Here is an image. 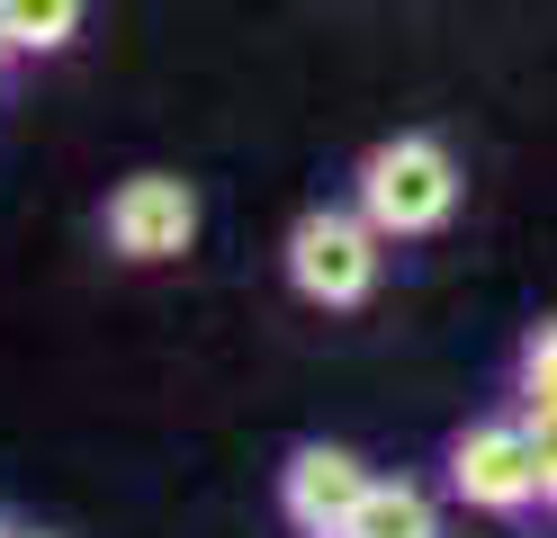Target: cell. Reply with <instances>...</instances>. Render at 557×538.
Returning <instances> with one entry per match:
<instances>
[{
	"mask_svg": "<svg viewBox=\"0 0 557 538\" xmlns=\"http://www.w3.org/2000/svg\"><path fill=\"white\" fill-rule=\"evenodd\" d=\"M360 207H369V225L387 242L441 234L449 215H459V162H449V143H432V135L377 143V153L360 162Z\"/></svg>",
	"mask_w": 557,
	"mask_h": 538,
	"instance_id": "1",
	"label": "cell"
},
{
	"mask_svg": "<svg viewBox=\"0 0 557 538\" xmlns=\"http://www.w3.org/2000/svg\"><path fill=\"white\" fill-rule=\"evenodd\" d=\"M377 234L369 225V207H315V215H297V234H288V287L306 305H360L369 287H377Z\"/></svg>",
	"mask_w": 557,
	"mask_h": 538,
	"instance_id": "2",
	"label": "cell"
},
{
	"mask_svg": "<svg viewBox=\"0 0 557 538\" xmlns=\"http://www.w3.org/2000/svg\"><path fill=\"white\" fill-rule=\"evenodd\" d=\"M449 485L468 512H531L540 502V449H531V413L521 422H476L449 449Z\"/></svg>",
	"mask_w": 557,
	"mask_h": 538,
	"instance_id": "3",
	"label": "cell"
},
{
	"mask_svg": "<svg viewBox=\"0 0 557 538\" xmlns=\"http://www.w3.org/2000/svg\"><path fill=\"white\" fill-rule=\"evenodd\" d=\"M189 234H198V189L171 171H135L109 198V242L126 261H171V251H189Z\"/></svg>",
	"mask_w": 557,
	"mask_h": 538,
	"instance_id": "4",
	"label": "cell"
},
{
	"mask_svg": "<svg viewBox=\"0 0 557 538\" xmlns=\"http://www.w3.org/2000/svg\"><path fill=\"white\" fill-rule=\"evenodd\" d=\"M369 485L377 476L351 449H297L288 476H278V512H288V529H306V538H342L351 512L369 502Z\"/></svg>",
	"mask_w": 557,
	"mask_h": 538,
	"instance_id": "5",
	"label": "cell"
},
{
	"mask_svg": "<svg viewBox=\"0 0 557 538\" xmlns=\"http://www.w3.org/2000/svg\"><path fill=\"white\" fill-rule=\"evenodd\" d=\"M342 538H441V512L423 485H369V502L351 512Z\"/></svg>",
	"mask_w": 557,
	"mask_h": 538,
	"instance_id": "6",
	"label": "cell"
},
{
	"mask_svg": "<svg viewBox=\"0 0 557 538\" xmlns=\"http://www.w3.org/2000/svg\"><path fill=\"white\" fill-rule=\"evenodd\" d=\"M0 18H10L18 54H54L82 36V0H0Z\"/></svg>",
	"mask_w": 557,
	"mask_h": 538,
	"instance_id": "7",
	"label": "cell"
},
{
	"mask_svg": "<svg viewBox=\"0 0 557 538\" xmlns=\"http://www.w3.org/2000/svg\"><path fill=\"white\" fill-rule=\"evenodd\" d=\"M521 413L531 422L557 413V323H540V333L521 341Z\"/></svg>",
	"mask_w": 557,
	"mask_h": 538,
	"instance_id": "8",
	"label": "cell"
},
{
	"mask_svg": "<svg viewBox=\"0 0 557 538\" xmlns=\"http://www.w3.org/2000/svg\"><path fill=\"white\" fill-rule=\"evenodd\" d=\"M531 449H540V502L557 512V413H548V422H531Z\"/></svg>",
	"mask_w": 557,
	"mask_h": 538,
	"instance_id": "9",
	"label": "cell"
},
{
	"mask_svg": "<svg viewBox=\"0 0 557 538\" xmlns=\"http://www.w3.org/2000/svg\"><path fill=\"white\" fill-rule=\"evenodd\" d=\"M0 538H10V521H0Z\"/></svg>",
	"mask_w": 557,
	"mask_h": 538,
	"instance_id": "10",
	"label": "cell"
},
{
	"mask_svg": "<svg viewBox=\"0 0 557 538\" xmlns=\"http://www.w3.org/2000/svg\"><path fill=\"white\" fill-rule=\"evenodd\" d=\"M10 538H18V529H10Z\"/></svg>",
	"mask_w": 557,
	"mask_h": 538,
	"instance_id": "11",
	"label": "cell"
}]
</instances>
